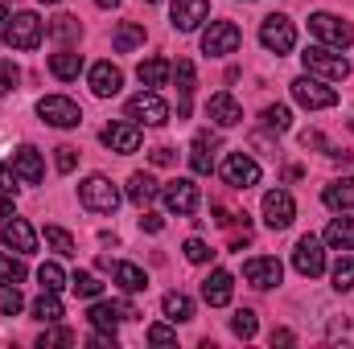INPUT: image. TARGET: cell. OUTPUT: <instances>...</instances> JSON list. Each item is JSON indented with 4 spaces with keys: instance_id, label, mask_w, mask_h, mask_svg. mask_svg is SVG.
<instances>
[{
    "instance_id": "obj_1",
    "label": "cell",
    "mask_w": 354,
    "mask_h": 349,
    "mask_svg": "<svg viewBox=\"0 0 354 349\" xmlns=\"http://www.w3.org/2000/svg\"><path fill=\"white\" fill-rule=\"evenodd\" d=\"M301 62H305V70H309V74L330 79V83H342V79L351 74V62H346L342 54H334L330 46H309V50L301 54Z\"/></svg>"
},
{
    "instance_id": "obj_2",
    "label": "cell",
    "mask_w": 354,
    "mask_h": 349,
    "mask_svg": "<svg viewBox=\"0 0 354 349\" xmlns=\"http://www.w3.org/2000/svg\"><path fill=\"white\" fill-rule=\"evenodd\" d=\"M79 201L87 206L91 214H115V206H120V189H115L103 173H91L87 181L79 185Z\"/></svg>"
},
{
    "instance_id": "obj_3",
    "label": "cell",
    "mask_w": 354,
    "mask_h": 349,
    "mask_svg": "<svg viewBox=\"0 0 354 349\" xmlns=\"http://www.w3.org/2000/svg\"><path fill=\"white\" fill-rule=\"evenodd\" d=\"M41 21L33 17V12H12L8 21H4V46L8 50H37L41 46Z\"/></svg>"
},
{
    "instance_id": "obj_4",
    "label": "cell",
    "mask_w": 354,
    "mask_h": 349,
    "mask_svg": "<svg viewBox=\"0 0 354 349\" xmlns=\"http://www.w3.org/2000/svg\"><path fill=\"white\" fill-rule=\"evenodd\" d=\"M128 119H132V123L161 128V123H169V107H165V99H161L157 90H140V94L128 99Z\"/></svg>"
},
{
    "instance_id": "obj_5",
    "label": "cell",
    "mask_w": 354,
    "mask_h": 349,
    "mask_svg": "<svg viewBox=\"0 0 354 349\" xmlns=\"http://www.w3.org/2000/svg\"><path fill=\"white\" fill-rule=\"evenodd\" d=\"M37 115H41L50 128H79V123H83V107H79L75 99H66V94H46V99L37 103Z\"/></svg>"
},
{
    "instance_id": "obj_6",
    "label": "cell",
    "mask_w": 354,
    "mask_h": 349,
    "mask_svg": "<svg viewBox=\"0 0 354 349\" xmlns=\"http://www.w3.org/2000/svg\"><path fill=\"white\" fill-rule=\"evenodd\" d=\"M239 41H243V33H239L235 21H210V29L202 33V50H206L210 58H227V54H235Z\"/></svg>"
},
{
    "instance_id": "obj_7",
    "label": "cell",
    "mask_w": 354,
    "mask_h": 349,
    "mask_svg": "<svg viewBox=\"0 0 354 349\" xmlns=\"http://www.w3.org/2000/svg\"><path fill=\"white\" fill-rule=\"evenodd\" d=\"M260 41H264L268 54H288L297 46V29H292L288 17L272 12V17H264V25H260Z\"/></svg>"
},
{
    "instance_id": "obj_8",
    "label": "cell",
    "mask_w": 354,
    "mask_h": 349,
    "mask_svg": "<svg viewBox=\"0 0 354 349\" xmlns=\"http://www.w3.org/2000/svg\"><path fill=\"white\" fill-rule=\"evenodd\" d=\"M292 99H297L301 107H309V111H322V107H334V103H338V90L326 87L317 74H305V79L292 83Z\"/></svg>"
},
{
    "instance_id": "obj_9",
    "label": "cell",
    "mask_w": 354,
    "mask_h": 349,
    "mask_svg": "<svg viewBox=\"0 0 354 349\" xmlns=\"http://www.w3.org/2000/svg\"><path fill=\"white\" fill-rule=\"evenodd\" d=\"M309 29H313L326 46H334V50H346L354 41V29L342 17H334V12H313V17H309Z\"/></svg>"
},
{
    "instance_id": "obj_10",
    "label": "cell",
    "mask_w": 354,
    "mask_h": 349,
    "mask_svg": "<svg viewBox=\"0 0 354 349\" xmlns=\"http://www.w3.org/2000/svg\"><path fill=\"white\" fill-rule=\"evenodd\" d=\"M161 197H165L169 214H181V218H189V214L198 210V185H194L189 177H174V181L161 189Z\"/></svg>"
},
{
    "instance_id": "obj_11",
    "label": "cell",
    "mask_w": 354,
    "mask_h": 349,
    "mask_svg": "<svg viewBox=\"0 0 354 349\" xmlns=\"http://www.w3.org/2000/svg\"><path fill=\"white\" fill-rule=\"evenodd\" d=\"M292 267H297L305 279H317V275L326 271V251H322V239L305 235V239L297 243V251H292Z\"/></svg>"
},
{
    "instance_id": "obj_12",
    "label": "cell",
    "mask_w": 354,
    "mask_h": 349,
    "mask_svg": "<svg viewBox=\"0 0 354 349\" xmlns=\"http://www.w3.org/2000/svg\"><path fill=\"white\" fill-rule=\"evenodd\" d=\"M223 181L235 185V189H252V185H260V165L248 152H231L223 161Z\"/></svg>"
},
{
    "instance_id": "obj_13",
    "label": "cell",
    "mask_w": 354,
    "mask_h": 349,
    "mask_svg": "<svg viewBox=\"0 0 354 349\" xmlns=\"http://www.w3.org/2000/svg\"><path fill=\"white\" fill-rule=\"evenodd\" d=\"M87 317H91V325H95L99 333H115V325H120V321H136L140 312H136L128 300H111V304H95Z\"/></svg>"
},
{
    "instance_id": "obj_14",
    "label": "cell",
    "mask_w": 354,
    "mask_h": 349,
    "mask_svg": "<svg viewBox=\"0 0 354 349\" xmlns=\"http://www.w3.org/2000/svg\"><path fill=\"white\" fill-rule=\"evenodd\" d=\"M292 218H297V201H292L284 189L264 193V222L272 226V230H288V226H292Z\"/></svg>"
},
{
    "instance_id": "obj_15",
    "label": "cell",
    "mask_w": 354,
    "mask_h": 349,
    "mask_svg": "<svg viewBox=\"0 0 354 349\" xmlns=\"http://www.w3.org/2000/svg\"><path fill=\"white\" fill-rule=\"evenodd\" d=\"M99 140H103V144H107L111 152L128 157V152H136V148H140V128H136L132 119H120V123H107Z\"/></svg>"
},
{
    "instance_id": "obj_16",
    "label": "cell",
    "mask_w": 354,
    "mask_h": 349,
    "mask_svg": "<svg viewBox=\"0 0 354 349\" xmlns=\"http://www.w3.org/2000/svg\"><path fill=\"white\" fill-rule=\"evenodd\" d=\"M280 275H284V267H280V259H272V255H260V259L243 263V279H248L252 288H260V292L276 288V283H280Z\"/></svg>"
},
{
    "instance_id": "obj_17",
    "label": "cell",
    "mask_w": 354,
    "mask_h": 349,
    "mask_svg": "<svg viewBox=\"0 0 354 349\" xmlns=\"http://www.w3.org/2000/svg\"><path fill=\"white\" fill-rule=\"evenodd\" d=\"M206 12H210V0H174L169 21H174V29H181V33H194L206 21Z\"/></svg>"
},
{
    "instance_id": "obj_18",
    "label": "cell",
    "mask_w": 354,
    "mask_h": 349,
    "mask_svg": "<svg viewBox=\"0 0 354 349\" xmlns=\"http://www.w3.org/2000/svg\"><path fill=\"white\" fill-rule=\"evenodd\" d=\"M231 296H235V275H231V271H210V275L202 279V300H206L210 308L231 304Z\"/></svg>"
},
{
    "instance_id": "obj_19",
    "label": "cell",
    "mask_w": 354,
    "mask_h": 349,
    "mask_svg": "<svg viewBox=\"0 0 354 349\" xmlns=\"http://www.w3.org/2000/svg\"><path fill=\"white\" fill-rule=\"evenodd\" d=\"M206 115H210L218 128H235V123H243V107H239V103H235V94H227V90L210 94V103H206Z\"/></svg>"
},
{
    "instance_id": "obj_20",
    "label": "cell",
    "mask_w": 354,
    "mask_h": 349,
    "mask_svg": "<svg viewBox=\"0 0 354 349\" xmlns=\"http://www.w3.org/2000/svg\"><path fill=\"white\" fill-rule=\"evenodd\" d=\"M4 247H12L17 255H33L37 251V230L25 218H8L4 222Z\"/></svg>"
},
{
    "instance_id": "obj_21",
    "label": "cell",
    "mask_w": 354,
    "mask_h": 349,
    "mask_svg": "<svg viewBox=\"0 0 354 349\" xmlns=\"http://www.w3.org/2000/svg\"><path fill=\"white\" fill-rule=\"evenodd\" d=\"M124 87V74H120V66H111V62H95L91 66V90L99 94V99H111V94H120Z\"/></svg>"
},
{
    "instance_id": "obj_22",
    "label": "cell",
    "mask_w": 354,
    "mask_h": 349,
    "mask_svg": "<svg viewBox=\"0 0 354 349\" xmlns=\"http://www.w3.org/2000/svg\"><path fill=\"white\" fill-rule=\"evenodd\" d=\"M12 173L17 181H25V185H37L46 169H41V157H37V148H29V144H21L17 152H12Z\"/></svg>"
},
{
    "instance_id": "obj_23",
    "label": "cell",
    "mask_w": 354,
    "mask_h": 349,
    "mask_svg": "<svg viewBox=\"0 0 354 349\" xmlns=\"http://www.w3.org/2000/svg\"><path fill=\"white\" fill-rule=\"evenodd\" d=\"M157 193H161V185H157L149 173H132V177H128V201H132V206H140V210H145Z\"/></svg>"
},
{
    "instance_id": "obj_24",
    "label": "cell",
    "mask_w": 354,
    "mask_h": 349,
    "mask_svg": "<svg viewBox=\"0 0 354 349\" xmlns=\"http://www.w3.org/2000/svg\"><path fill=\"white\" fill-rule=\"evenodd\" d=\"M322 201H326L330 210H354V177H342V181L326 185Z\"/></svg>"
},
{
    "instance_id": "obj_25",
    "label": "cell",
    "mask_w": 354,
    "mask_h": 349,
    "mask_svg": "<svg viewBox=\"0 0 354 349\" xmlns=\"http://www.w3.org/2000/svg\"><path fill=\"white\" fill-rule=\"evenodd\" d=\"M177 94H181V99H177V115L185 119V115H189V99H194V62H189V58L177 62Z\"/></svg>"
},
{
    "instance_id": "obj_26",
    "label": "cell",
    "mask_w": 354,
    "mask_h": 349,
    "mask_svg": "<svg viewBox=\"0 0 354 349\" xmlns=\"http://www.w3.org/2000/svg\"><path fill=\"white\" fill-rule=\"evenodd\" d=\"M79 70H83V54H75V50H62V54H54V58H50V74H54V79H62V83L79 79Z\"/></svg>"
},
{
    "instance_id": "obj_27",
    "label": "cell",
    "mask_w": 354,
    "mask_h": 349,
    "mask_svg": "<svg viewBox=\"0 0 354 349\" xmlns=\"http://www.w3.org/2000/svg\"><path fill=\"white\" fill-rule=\"evenodd\" d=\"M161 308H165V317H169L174 325H185V321H194V300H189L185 292H165Z\"/></svg>"
},
{
    "instance_id": "obj_28",
    "label": "cell",
    "mask_w": 354,
    "mask_h": 349,
    "mask_svg": "<svg viewBox=\"0 0 354 349\" xmlns=\"http://www.w3.org/2000/svg\"><path fill=\"white\" fill-rule=\"evenodd\" d=\"M326 243L334 251H354V218H334L326 226Z\"/></svg>"
},
{
    "instance_id": "obj_29",
    "label": "cell",
    "mask_w": 354,
    "mask_h": 349,
    "mask_svg": "<svg viewBox=\"0 0 354 349\" xmlns=\"http://www.w3.org/2000/svg\"><path fill=\"white\" fill-rule=\"evenodd\" d=\"M111 46H115L120 54H128V50L145 46V25H136V21H120V29L111 33Z\"/></svg>"
},
{
    "instance_id": "obj_30",
    "label": "cell",
    "mask_w": 354,
    "mask_h": 349,
    "mask_svg": "<svg viewBox=\"0 0 354 349\" xmlns=\"http://www.w3.org/2000/svg\"><path fill=\"white\" fill-rule=\"evenodd\" d=\"M111 275H115V283H120L124 292H145V288H149V275H145L136 263H115Z\"/></svg>"
},
{
    "instance_id": "obj_31",
    "label": "cell",
    "mask_w": 354,
    "mask_h": 349,
    "mask_svg": "<svg viewBox=\"0 0 354 349\" xmlns=\"http://www.w3.org/2000/svg\"><path fill=\"white\" fill-rule=\"evenodd\" d=\"M136 79H140L149 90L165 87V79H169V62H165V58H149V62L136 66Z\"/></svg>"
},
{
    "instance_id": "obj_32",
    "label": "cell",
    "mask_w": 354,
    "mask_h": 349,
    "mask_svg": "<svg viewBox=\"0 0 354 349\" xmlns=\"http://www.w3.org/2000/svg\"><path fill=\"white\" fill-rule=\"evenodd\" d=\"M210 148H214V140H210V136H198V140H194V148H189V165H194V173H198V177H206L210 169H214Z\"/></svg>"
},
{
    "instance_id": "obj_33",
    "label": "cell",
    "mask_w": 354,
    "mask_h": 349,
    "mask_svg": "<svg viewBox=\"0 0 354 349\" xmlns=\"http://www.w3.org/2000/svg\"><path fill=\"white\" fill-rule=\"evenodd\" d=\"M33 317H37V321H46V325L62 321V304H58V296H54V292H41V296L33 300Z\"/></svg>"
},
{
    "instance_id": "obj_34",
    "label": "cell",
    "mask_w": 354,
    "mask_h": 349,
    "mask_svg": "<svg viewBox=\"0 0 354 349\" xmlns=\"http://www.w3.org/2000/svg\"><path fill=\"white\" fill-rule=\"evenodd\" d=\"M256 329H260V321H256V312H252V308H239V312L231 317V333H235V337L252 341V337H256Z\"/></svg>"
},
{
    "instance_id": "obj_35",
    "label": "cell",
    "mask_w": 354,
    "mask_h": 349,
    "mask_svg": "<svg viewBox=\"0 0 354 349\" xmlns=\"http://www.w3.org/2000/svg\"><path fill=\"white\" fill-rule=\"evenodd\" d=\"M50 37L54 41H79V17H54L50 21Z\"/></svg>"
},
{
    "instance_id": "obj_36",
    "label": "cell",
    "mask_w": 354,
    "mask_h": 349,
    "mask_svg": "<svg viewBox=\"0 0 354 349\" xmlns=\"http://www.w3.org/2000/svg\"><path fill=\"white\" fill-rule=\"evenodd\" d=\"M37 279H41L46 292H62V288H66V275H62L58 263H41V267H37Z\"/></svg>"
},
{
    "instance_id": "obj_37",
    "label": "cell",
    "mask_w": 354,
    "mask_h": 349,
    "mask_svg": "<svg viewBox=\"0 0 354 349\" xmlns=\"http://www.w3.org/2000/svg\"><path fill=\"white\" fill-rule=\"evenodd\" d=\"M21 308H25V300L17 292V283H0V317H17Z\"/></svg>"
},
{
    "instance_id": "obj_38",
    "label": "cell",
    "mask_w": 354,
    "mask_h": 349,
    "mask_svg": "<svg viewBox=\"0 0 354 349\" xmlns=\"http://www.w3.org/2000/svg\"><path fill=\"white\" fill-rule=\"evenodd\" d=\"M71 288H75V296H83V300H95L99 292H103V283L91 275V271H75V279H71Z\"/></svg>"
},
{
    "instance_id": "obj_39",
    "label": "cell",
    "mask_w": 354,
    "mask_h": 349,
    "mask_svg": "<svg viewBox=\"0 0 354 349\" xmlns=\"http://www.w3.org/2000/svg\"><path fill=\"white\" fill-rule=\"evenodd\" d=\"M264 128L268 132H288L292 128V115H288V107H264Z\"/></svg>"
},
{
    "instance_id": "obj_40",
    "label": "cell",
    "mask_w": 354,
    "mask_h": 349,
    "mask_svg": "<svg viewBox=\"0 0 354 349\" xmlns=\"http://www.w3.org/2000/svg\"><path fill=\"white\" fill-rule=\"evenodd\" d=\"M334 288L338 292H351L354 288V255H342L334 263Z\"/></svg>"
},
{
    "instance_id": "obj_41",
    "label": "cell",
    "mask_w": 354,
    "mask_h": 349,
    "mask_svg": "<svg viewBox=\"0 0 354 349\" xmlns=\"http://www.w3.org/2000/svg\"><path fill=\"white\" fill-rule=\"evenodd\" d=\"M46 247H54L58 255H75V239L62 226H46Z\"/></svg>"
},
{
    "instance_id": "obj_42",
    "label": "cell",
    "mask_w": 354,
    "mask_h": 349,
    "mask_svg": "<svg viewBox=\"0 0 354 349\" xmlns=\"http://www.w3.org/2000/svg\"><path fill=\"white\" fill-rule=\"evenodd\" d=\"M25 279V263L12 255H0V283H21Z\"/></svg>"
},
{
    "instance_id": "obj_43",
    "label": "cell",
    "mask_w": 354,
    "mask_h": 349,
    "mask_svg": "<svg viewBox=\"0 0 354 349\" xmlns=\"http://www.w3.org/2000/svg\"><path fill=\"white\" fill-rule=\"evenodd\" d=\"M17 83H21V70L8 62V58H0V94H8V90H17Z\"/></svg>"
},
{
    "instance_id": "obj_44",
    "label": "cell",
    "mask_w": 354,
    "mask_h": 349,
    "mask_svg": "<svg viewBox=\"0 0 354 349\" xmlns=\"http://www.w3.org/2000/svg\"><path fill=\"white\" fill-rule=\"evenodd\" d=\"M181 251H185V259H189V263H206V259H210V247H206L202 239H185V247H181Z\"/></svg>"
},
{
    "instance_id": "obj_45",
    "label": "cell",
    "mask_w": 354,
    "mask_h": 349,
    "mask_svg": "<svg viewBox=\"0 0 354 349\" xmlns=\"http://www.w3.org/2000/svg\"><path fill=\"white\" fill-rule=\"evenodd\" d=\"M71 341H75V333H71V329H54V333H41V341H37V346L50 349V346H71Z\"/></svg>"
},
{
    "instance_id": "obj_46",
    "label": "cell",
    "mask_w": 354,
    "mask_h": 349,
    "mask_svg": "<svg viewBox=\"0 0 354 349\" xmlns=\"http://www.w3.org/2000/svg\"><path fill=\"white\" fill-rule=\"evenodd\" d=\"M149 341H153V346H177V333L169 325H153V329H149Z\"/></svg>"
},
{
    "instance_id": "obj_47",
    "label": "cell",
    "mask_w": 354,
    "mask_h": 349,
    "mask_svg": "<svg viewBox=\"0 0 354 349\" xmlns=\"http://www.w3.org/2000/svg\"><path fill=\"white\" fill-rule=\"evenodd\" d=\"M54 152H58V157H54V161H58V173H71V169L79 165V157H75L71 144H62V148H54Z\"/></svg>"
},
{
    "instance_id": "obj_48",
    "label": "cell",
    "mask_w": 354,
    "mask_h": 349,
    "mask_svg": "<svg viewBox=\"0 0 354 349\" xmlns=\"http://www.w3.org/2000/svg\"><path fill=\"white\" fill-rule=\"evenodd\" d=\"M0 193H8V197H17V173H8L4 165H0Z\"/></svg>"
},
{
    "instance_id": "obj_49",
    "label": "cell",
    "mask_w": 354,
    "mask_h": 349,
    "mask_svg": "<svg viewBox=\"0 0 354 349\" xmlns=\"http://www.w3.org/2000/svg\"><path fill=\"white\" fill-rule=\"evenodd\" d=\"M153 165H174V148H153Z\"/></svg>"
},
{
    "instance_id": "obj_50",
    "label": "cell",
    "mask_w": 354,
    "mask_h": 349,
    "mask_svg": "<svg viewBox=\"0 0 354 349\" xmlns=\"http://www.w3.org/2000/svg\"><path fill=\"white\" fill-rule=\"evenodd\" d=\"M140 226H145V230H149V235H157V230H161V226H165V222H161V218H157V214H145V218H140Z\"/></svg>"
},
{
    "instance_id": "obj_51",
    "label": "cell",
    "mask_w": 354,
    "mask_h": 349,
    "mask_svg": "<svg viewBox=\"0 0 354 349\" xmlns=\"http://www.w3.org/2000/svg\"><path fill=\"white\" fill-rule=\"evenodd\" d=\"M272 346H292V333H288V329H276V333H272Z\"/></svg>"
},
{
    "instance_id": "obj_52",
    "label": "cell",
    "mask_w": 354,
    "mask_h": 349,
    "mask_svg": "<svg viewBox=\"0 0 354 349\" xmlns=\"http://www.w3.org/2000/svg\"><path fill=\"white\" fill-rule=\"evenodd\" d=\"M0 218H12V197L8 193H0Z\"/></svg>"
},
{
    "instance_id": "obj_53",
    "label": "cell",
    "mask_w": 354,
    "mask_h": 349,
    "mask_svg": "<svg viewBox=\"0 0 354 349\" xmlns=\"http://www.w3.org/2000/svg\"><path fill=\"white\" fill-rule=\"evenodd\" d=\"M95 4H99V8H115L120 0H95Z\"/></svg>"
},
{
    "instance_id": "obj_54",
    "label": "cell",
    "mask_w": 354,
    "mask_h": 349,
    "mask_svg": "<svg viewBox=\"0 0 354 349\" xmlns=\"http://www.w3.org/2000/svg\"><path fill=\"white\" fill-rule=\"evenodd\" d=\"M0 21H8V0H0Z\"/></svg>"
},
{
    "instance_id": "obj_55",
    "label": "cell",
    "mask_w": 354,
    "mask_h": 349,
    "mask_svg": "<svg viewBox=\"0 0 354 349\" xmlns=\"http://www.w3.org/2000/svg\"><path fill=\"white\" fill-rule=\"evenodd\" d=\"M41 4H62V0H41Z\"/></svg>"
},
{
    "instance_id": "obj_56",
    "label": "cell",
    "mask_w": 354,
    "mask_h": 349,
    "mask_svg": "<svg viewBox=\"0 0 354 349\" xmlns=\"http://www.w3.org/2000/svg\"><path fill=\"white\" fill-rule=\"evenodd\" d=\"M149 4H157V0H149Z\"/></svg>"
}]
</instances>
